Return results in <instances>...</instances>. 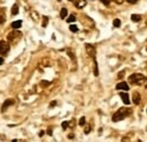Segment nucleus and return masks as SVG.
<instances>
[{
	"mask_svg": "<svg viewBox=\"0 0 147 142\" xmlns=\"http://www.w3.org/2000/svg\"><path fill=\"white\" fill-rule=\"evenodd\" d=\"M130 114H131V109H130V108H125V107H122V108L118 109V110L113 114L112 121H113V122H120V121L125 119L126 117H128Z\"/></svg>",
	"mask_w": 147,
	"mask_h": 142,
	"instance_id": "obj_1",
	"label": "nucleus"
},
{
	"mask_svg": "<svg viewBox=\"0 0 147 142\" xmlns=\"http://www.w3.org/2000/svg\"><path fill=\"white\" fill-rule=\"evenodd\" d=\"M22 39V32L19 31H11L8 36H7V40L11 46H15L19 42V40Z\"/></svg>",
	"mask_w": 147,
	"mask_h": 142,
	"instance_id": "obj_2",
	"label": "nucleus"
},
{
	"mask_svg": "<svg viewBox=\"0 0 147 142\" xmlns=\"http://www.w3.org/2000/svg\"><path fill=\"white\" fill-rule=\"evenodd\" d=\"M144 80H145V76L143 74H131L129 76V83L130 84H143L144 83Z\"/></svg>",
	"mask_w": 147,
	"mask_h": 142,
	"instance_id": "obj_3",
	"label": "nucleus"
},
{
	"mask_svg": "<svg viewBox=\"0 0 147 142\" xmlns=\"http://www.w3.org/2000/svg\"><path fill=\"white\" fill-rule=\"evenodd\" d=\"M9 49H10V43L8 41L1 40L0 41V53L1 55H7L9 53Z\"/></svg>",
	"mask_w": 147,
	"mask_h": 142,
	"instance_id": "obj_4",
	"label": "nucleus"
},
{
	"mask_svg": "<svg viewBox=\"0 0 147 142\" xmlns=\"http://www.w3.org/2000/svg\"><path fill=\"white\" fill-rule=\"evenodd\" d=\"M85 48H86V51L87 53L92 57V58H95V56H96V49H95V47L92 46V44H85Z\"/></svg>",
	"mask_w": 147,
	"mask_h": 142,
	"instance_id": "obj_5",
	"label": "nucleus"
},
{
	"mask_svg": "<svg viewBox=\"0 0 147 142\" xmlns=\"http://www.w3.org/2000/svg\"><path fill=\"white\" fill-rule=\"evenodd\" d=\"M71 1L74 2L75 7H76V8H78V9L84 8V7L86 6V3H87V1H86V0H71Z\"/></svg>",
	"mask_w": 147,
	"mask_h": 142,
	"instance_id": "obj_6",
	"label": "nucleus"
},
{
	"mask_svg": "<svg viewBox=\"0 0 147 142\" xmlns=\"http://www.w3.org/2000/svg\"><path fill=\"white\" fill-rule=\"evenodd\" d=\"M15 104V100L14 99H7L5 102H3V105H2V107H1V111L3 113L8 107H10V106H13Z\"/></svg>",
	"mask_w": 147,
	"mask_h": 142,
	"instance_id": "obj_7",
	"label": "nucleus"
},
{
	"mask_svg": "<svg viewBox=\"0 0 147 142\" xmlns=\"http://www.w3.org/2000/svg\"><path fill=\"white\" fill-rule=\"evenodd\" d=\"M140 99H142L140 94L138 92H134V94H132V101H134V104L135 105H139L140 104Z\"/></svg>",
	"mask_w": 147,
	"mask_h": 142,
	"instance_id": "obj_8",
	"label": "nucleus"
},
{
	"mask_svg": "<svg viewBox=\"0 0 147 142\" xmlns=\"http://www.w3.org/2000/svg\"><path fill=\"white\" fill-rule=\"evenodd\" d=\"M115 89H117V90H125V91H128V90H129V85L127 84V83H126V82H120V83H118V84H117Z\"/></svg>",
	"mask_w": 147,
	"mask_h": 142,
	"instance_id": "obj_9",
	"label": "nucleus"
},
{
	"mask_svg": "<svg viewBox=\"0 0 147 142\" xmlns=\"http://www.w3.org/2000/svg\"><path fill=\"white\" fill-rule=\"evenodd\" d=\"M120 98L122 99V101L126 104V105H129L130 104V100H129V96L127 93H125V92H121L120 93Z\"/></svg>",
	"mask_w": 147,
	"mask_h": 142,
	"instance_id": "obj_10",
	"label": "nucleus"
},
{
	"mask_svg": "<svg viewBox=\"0 0 147 142\" xmlns=\"http://www.w3.org/2000/svg\"><path fill=\"white\" fill-rule=\"evenodd\" d=\"M6 22V14H5V9L0 8V25L3 24Z\"/></svg>",
	"mask_w": 147,
	"mask_h": 142,
	"instance_id": "obj_11",
	"label": "nucleus"
},
{
	"mask_svg": "<svg viewBox=\"0 0 147 142\" xmlns=\"http://www.w3.org/2000/svg\"><path fill=\"white\" fill-rule=\"evenodd\" d=\"M11 27L15 30H18L19 27H22V20H15L11 23Z\"/></svg>",
	"mask_w": 147,
	"mask_h": 142,
	"instance_id": "obj_12",
	"label": "nucleus"
},
{
	"mask_svg": "<svg viewBox=\"0 0 147 142\" xmlns=\"http://www.w3.org/2000/svg\"><path fill=\"white\" fill-rule=\"evenodd\" d=\"M140 19H142V16L140 15H138V14H132L131 15V20L132 22H140Z\"/></svg>",
	"mask_w": 147,
	"mask_h": 142,
	"instance_id": "obj_13",
	"label": "nucleus"
},
{
	"mask_svg": "<svg viewBox=\"0 0 147 142\" xmlns=\"http://www.w3.org/2000/svg\"><path fill=\"white\" fill-rule=\"evenodd\" d=\"M18 5L17 3H15L13 7H11V15H17L18 14Z\"/></svg>",
	"mask_w": 147,
	"mask_h": 142,
	"instance_id": "obj_14",
	"label": "nucleus"
},
{
	"mask_svg": "<svg viewBox=\"0 0 147 142\" xmlns=\"http://www.w3.org/2000/svg\"><path fill=\"white\" fill-rule=\"evenodd\" d=\"M67 14H68V10H67L66 8H62V9L60 10V17L61 18H65L67 16Z\"/></svg>",
	"mask_w": 147,
	"mask_h": 142,
	"instance_id": "obj_15",
	"label": "nucleus"
},
{
	"mask_svg": "<svg viewBox=\"0 0 147 142\" xmlns=\"http://www.w3.org/2000/svg\"><path fill=\"white\" fill-rule=\"evenodd\" d=\"M69 30H70L73 33H77V32H78V27H77L76 25H70V26H69Z\"/></svg>",
	"mask_w": 147,
	"mask_h": 142,
	"instance_id": "obj_16",
	"label": "nucleus"
},
{
	"mask_svg": "<svg viewBox=\"0 0 147 142\" xmlns=\"http://www.w3.org/2000/svg\"><path fill=\"white\" fill-rule=\"evenodd\" d=\"M113 25L115 26V27H120V25H121V22H120V19H114L113 20Z\"/></svg>",
	"mask_w": 147,
	"mask_h": 142,
	"instance_id": "obj_17",
	"label": "nucleus"
},
{
	"mask_svg": "<svg viewBox=\"0 0 147 142\" xmlns=\"http://www.w3.org/2000/svg\"><path fill=\"white\" fill-rule=\"evenodd\" d=\"M94 75L95 76H97L98 75V70H97V63H96V60H94Z\"/></svg>",
	"mask_w": 147,
	"mask_h": 142,
	"instance_id": "obj_18",
	"label": "nucleus"
},
{
	"mask_svg": "<svg viewBox=\"0 0 147 142\" xmlns=\"http://www.w3.org/2000/svg\"><path fill=\"white\" fill-rule=\"evenodd\" d=\"M48 20H49V18L47 17V16H43V23H42V26L43 27H45L48 25Z\"/></svg>",
	"mask_w": 147,
	"mask_h": 142,
	"instance_id": "obj_19",
	"label": "nucleus"
},
{
	"mask_svg": "<svg viewBox=\"0 0 147 142\" xmlns=\"http://www.w3.org/2000/svg\"><path fill=\"white\" fill-rule=\"evenodd\" d=\"M75 20H76V17H75L74 15H70L69 17L67 18V22H68V23H73V22H75Z\"/></svg>",
	"mask_w": 147,
	"mask_h": 142,
	"instance_id": "obj_20",
	"label": "nucleus"
},
{
	"mask_svg": "<svg viewBox=\"0 0 147 142\" xmlns=\"http://www.w3.org/2000/svg\"><path fill=\"white\" fill-rule=\"evenodd\" d=\"M85 123H86V118H85V117H82V118L79 119V125H80V126H84Z\"/></svg>",
	"mask_w": 147,
	"mask_h": 142,
	"instance_id": "obj_21",
	"label": "nucleus"
},
{
	"mask_svg": "<svg viewBox=\"0 0 147 142\" xmlns=\"http://www.w3.org/2000/svg\"><path fill=\"white\" fill-rule=\"evenodd\" d=\"M84 132H85V134H88L90 132H91V126L88 125V126H86L85 127V130H84Z\"/></svg>",
	"mask_w": 147,
	"mask_h": 142,
	"instance_id": "obj_22",
	"label": "nucleus"
},
{
	"mask_svg": "<svg viewBox=\"0 0 147 142\" xmlns=\"http://www.w3.org/2000/svg\"><path fill=\"white\" fill-rule=\"evenodd\" d=\"M41 84H42V87H48V85H50L51 83H50V82H47V81H42Z\"/></svg>",
	"mask_w": 147,
	"mask_h": 142,
	"instance_id": "obj_23",
	"label": "nucleus"
},
{
	"mask_svg": "<svg viewBox=\"0 0 147 142\" xmlns=\"http://www.w3.org/2000/svg\"><path fill=\"white\" fill-rule=\"evenodd\" d=\"M68 126H69V122H63V123H62V128H63V130H66Z\"/></svg>",
	"mask_w": 147,
	"mask_h": 142,
	"instance_id": "obj_24",
	"label": "nucleus"
},
{
	"mask_svg": "<svg viewBox=\"0 0 147 142\" xmlns=\"http://www.w3.org/2000/svg\"><path fill=\"white\" fill-rule=\"evenodd\" d=\"M101 1H102V2H103L105 6H109V5L111 3V0H101Z\"/></svg>",
	"mask_w": 147,
	"mask_h": 142,
	"instance_id": "obj_25",
	"label": "nucleus"
},
{
	"mask_svg": "<svg viewBox=\"0 0 147 142\" xmlns=\"http://www.w3.org/2000/svg\"><path fill=\"white\" fill-rule=\"evenodd\" d=\"M123 75H125V71L120 72V73L118 74V77H119V79H122V77H123Z\"/></svg>",
	"mask_w": 147,
	"mask_h": 142,
	"instance_id": "obj_26",
	"label": "nucleus"
},
{
	"mask_svg": "<svg viewBox=\"0 0 147 142\" xmlns=\"http://www.w3.org/2000/svg\"><path fill=\"white\" fill-rule=\"evenodd\" d=\"M111 1H114L115 3H119V5H121L123 2V0H111Z\"/></svg>",
	"mask_w": 147,
	"mask_h": 142,
	"instance_id": "obj_27",
	"label": "nucleus"
},
{
	"mask_svg": "<svg viewBox=\"0 0 147 142\" xmlns=\"http://www.w3.org/2000/svg\"><path fill=\"white\" fill-rule=\"evenodd\" d=\"M129 3H136L137 1H139V0H127Z\"/></svg>",
	"mask_w": 147,
	"mask_h": 142,
	"instance_id": "obj_28",
	"label": "nucleus"
},
{
	"mask_svg": "<svg viewBox=\"0 0 147 142\" xmlns=\"http://www.w3.org/2000/svg\"><path fill=\"white\" fill-rule=\"evenodd\" d=\"M144 85H145V88H147V77H145V80H144Z\"/></svg>",
	"mask_w": 147,
	"mask_h": 142,
	"instance_id": "obj_29",
	"label": "nucleus"
},
{
	"mask_svg": "<svg viewBox=\"0 0 147 142\" xmlns=\"http://www.w3.org/2000/svg\"><path fill=\"white\" fill-rule=\"evenodd\" d=\"M2 64H3V58L0 57V65H2Z\"/></svg>",
	"mask_w": 147,
	"mask_h": 142,
	"instance_id": "obj_30",
	"label": "nucleus"
},
{
	"mask_svg": "<svg viewBox=\"0 0 147 142\" xmlns=\"http://www.w3.org/2000/svg\"><path fill=\"white\" fill-rule=\"evenodd\" d=\"M55 104H57V102H55V101H52V102H51V105H50V106H51V107H55Z\"/></svg>",
	"mask_w": 147,
	"mask_h": 142,
	"instance_id": "obj_31",
	"label": "nucleus"
},
{
	"mask_svg": "<svg viewBox=\"0 0 147 142\" xmlns=\"http://www.w3.org/2000/svg\"><path fill=\"white\" fill-rule=\"evenodd\" d=\"M48 134H50V135L52 134V132H51V128H49V130H48Z\"/></svg>",
	"mask_w": 147,
	"mask_h": 142,
	"instance_id": "obj_32",
	"label": "nucleus"
},
{
	"mask_svg": "<svg viewBox=\"0 0 147 142\" xmlns=\"http://www.w3.org/2000/svg\"><path fill=\"white\" fill-rule=\"evenodd\" d=\"M69 1H70V0H69Z\"/></svg>",
	"mask_w": 147,
	"mask_h": 142,
	"instance_id": "obj_33",
	"label": "nucleus"
}]
</instances>
